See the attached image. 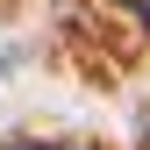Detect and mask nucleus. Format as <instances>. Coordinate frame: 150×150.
<instances>
[{
    "mask_svg": "<svg viewBox=\"0 0 150 150\" xmlns=\"http://www.w3.org/2000/svg\"><path fill=\"white\" fill-rule=\"evenodd\" d=\"M122 7H129V14H136V22H143V29H150V0H122Z\"/></svg>",
    "mask_w": 150,
    "mask_h": 150,
    "instance_id": "obj_1",
    "label": "nucleus"
},
{
    "mask_svg": "<svg viewBox=\"0 0 150 150\" xmlns=\"http://www.w3.org/2000/svg\"><path fill=\"white\" fill-rule=\"evenodd\" d=\"M7 150H57V143H7Z\"/></svg>",
    "mask_w": 150,
    "mask_h": 150,
    "instance_id": "obj_2",
    "label": "nucleus"
},
{
    "mask_svg": "<svg viewBox=\"0 0 150 150\" xmlns=\"http://www.w3.org/2000/svg\"><path fill=\"white\" fill-rule=\"evenodd\" d=\"M57 150H93V143H57Z\"/></svg>",
    "mask_w": 150,
    "mask_h": 150,
    "instance_id": "obj_4",
    "label": "nucleus"
},
{
    "mask_svg": "<svg viewBox=\"0 0 150 150\" xmlns=\"http://www.w3.org/2000/svg\"><path fill=\"white\" fill-rule=\"evenodd\" d=\"M143 143H150V107H143Z\"/></svg>",
    "mask_w": 150,
    "mask_h": 150,
    "instance_id": "obj_3",
    "label": "nucleus"
}]
</instances>
